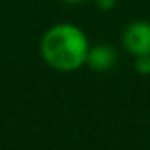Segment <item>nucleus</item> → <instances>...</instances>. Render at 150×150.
Listing matches in <instances>:
<instances>
[{
    "label": "nucleus",
    "mask_w": 150,
    "mask_h": 150,
    "mask_svg": "<svg viewBox=\"0 0 150 150\" xmlns=\"http://www.w3.org/2000/svg\"><path fill=\"white\" fill-rule=\"evenodd\" d=\"M116 4H118V0H95V6L101 11H112L116 8Z\"/></svg>",
    "instance_id": "nucleus-5"
},
{
    "label": "nucleus",
    "mask_w": 150,
    "mask_h": 150,
    "mask_svg": "<svg viewBox=\"0 0 150 150\" xmlns=\"http://www.w3.org/2000/svg\"><path fill=\"white\" fill-rule=\"evenodd\" d=\"M89 38L74 23H55L40 38V57L57 72H74L88 61Z\"/></svg>",
    "instance_id": "nucleus-1"
},
{
    "label": "nucleus",
    "mask_w": 150,
    "mask_h": 150,
    "mask_svg": "<svg viewBox=\"0 0 150 150\" xmlns=\"http://www.w3.org/2000/svg\"><path fill=\"white\" fill-rule=\"evenodd\" d=\"M122 44L133 57L150 55V21L144 19L131 21L122 33Z\"/></svg>",
    "instance_id": "nucleus-2"
},
{
    "label": "nucleus",
    "mask_w": 150,
    "mask_h": 150,
    "mask_svg": "<svg viewBox=\"0 0 150 150\" xmlns=\"http://www.w3.org/2000/svg\"><path fill=\"white\" fill-rule=\"evenodd\" d=\"M118 61V51L110 44H95L89 48L88 61L86 65L95 72H106V70L114 69Z\"/></svg>",
    "instance_id": "nucleus-3"
},
{
    "label": "nucleus",
    "mask_w": 150,
    "mask_h": 150,
    "mask_svg": "<svg viewBox=\"0 0 150 150\" xmlns=\"http://www.w3.org/2000/svg\"><path fill=\"white\" fill-rule=\"evenodd\" d=\"M135 59V70L143 76H148L150 74V55H139Z\"/></svg>",
    "instance_id": "nucleus-4"
},
{
    "label": "nucleus",
    "mask_w": 150,
    "mask_h": 150,
    "mask_svg": "<svg viewBox=\"0 0 150 150\" xmlns=\"http://www.w3.org/2000/svg\"><path fill=\"white\" fill-rule=\"evenodd\" d=\"M61 2H65V4H72V6H78V4H86V2H89V0H61Z\"/></svg>",
    "instance_id": "nucleus-6"
}]
</instances>
